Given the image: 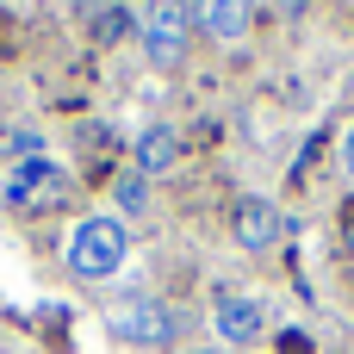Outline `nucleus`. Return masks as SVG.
<instances>
[{
	"label": "nucleus",
	"mask_w": 354,
	"mask_h": 354,
	"mask_svg": "<svg viewBox=\"0 0 354 354\" xmlns=\"http://www.w3.org/2000/svg\"><path fill=\"white\" fill-rule=\"evenodd\" d=\"M124 249H131V236L118 218H81L68 230V268L81 280H112L124 268Z\"/></svg>",
	"instance_id": "obj_1"
},
{
	"label": "nucleus",
	"mask_w": 354,
	"mask_h": 354,
	"mask_svg": "<svg viewBox=\"0 0 354 354\" xmlns=\"http://www.w3.org/2000/svg\"><path fill=\"white\" fill-rule=\"evenodd\" d=\"M137 25H143V50H149V62L156 68H174L180 56H187V25H199V6H149V12H137Z\"/></svg>",
	"instance_id": "obj_2"
},
{
	"label": "nucleus",
	"mask_w": 354,
	"mask_h": 354,
	"mask_svg": "<svg viewBox=\"0 0 354 354\" xmlns=\"http://www.w3.org/2000/svg\"><path fill=\"white\" fill-rule=\"evenodd\" d=\"M106 330L118 342H168L174 336V311L162 299H149V292H131V299L106 305Z\"/></svg>",
	"instance_id": "obj_3"
},
{
	"label": "nucleus",
	"mask_w": 354,
	"mask_h": 354,
	"mask_svg": "<svg viewBox=\"0 0 354 354\" xmlns=\"http://www.w3.org/2000/svg\"><path fill=\"white\" fill-rule=\"evenodd\" d=\"M56 180H62V174L50 168V156H31V162H19V168L0 180V199H6V205H44V199L62 193Z\"/></svg>",
	"instance_id": "obj_4"
},
{
	"label": "nucleus",
	"mask_w": 354,
	"mask_h": 354,
	"mask_svg": "<svg viewBox=\"0 0 354 354\" xmlns=\"http://www.w3.org/2000/svg\"><path fill=\"white\" fill-rule=\"evenodd\" d=\"M261 324H268V317H261V305H255V299H236V292H230V299H218V336H224L230 348L255 342V336H261Z\"/></svg>",
	"instance_id": "obj_5"
},
{
	"label": "nucleus",
	"mask_w": 354,
	"mask_h": 354,
	"mask_svg": "<svg viewBox=\"0 0 354 354\" xmlns=\"http://www.w3.org/2000/svg\"><path fill=\"white\" fill-rule=\"evenodd\" d=\"M280 236V212L268 205V199H243V212H236V243L243 249H268Z\"/></svg>",
	"instance_id": "obj_6"
},
{
	"label": "nucleus",
	"mask_w": 354,
	"mask_h": 354,
	"mask_svg": "<svg viewBox=\"0 0 354 354\" xmlns=\"http://www.w3.org/2000/svg\"><path fill=\"white\" fill-rule=\"evenodd\" d=\"M174 162H180L174 124H149V131L137 137V168H143V174H162V168H174Z\"/></svg>",
	"instance_id": "obj_7"
},
{
	"label": "nucleus",
	"mask_w": 354,
	"mask_h": 354,
	"mask_svg": "<svg viewBox=\"0 0 354 354\" xmlns=\"http://www.w3.org/2000/svg\"><path fill=\"white\" fill-rule=\"evenodd\" d=\"M199 25H205L212 37H243V31H249V6H236V0L199 6Z\"/></svg>",
	"instance_id": "obj_8"
},
{
	"label": "nucleus",
	"mask_w": 354,
	"mask_h": 354,
	"mask_svg": "<svg viewBox=\"0 0 354 354\" xmlns=\"http://www.w3.org/2000/svg\"><path fill=\"white\" fill-rule=\"evenodd\" d=\"M131 19H137L131 6H93V31H100V44H112V37H118Z\"/></svg>",
	"instance_id": "obj_9"
},
{
	"label": "nucleus",
	"mask_w": 354,
	"mask_h": 354,
	"mask_svg": "<svg viewBox=\"0 0 354 354\" xmlns=\"http://www.w3.org/2000/svg\"><path fill=\"white\" fill-rule=\"evenodd\" d=\"M118 205H124V212H143V205H149V193H143V180H137V174H124V180H118Z\"/></svg>",
	"instance_id": "obj_10"
},
{
	"label": "nucleus",
	"mask_w": 354,
	"mask_h": 354,
	"mask_svg": "<svg viewBox=\"0 0 354 354\" xmlns=\"http://www.w3.org/2000/svg\"><path fill=\"white\" fill-rule=\"evenodd\" d=\"M342 162H348V174H354V124H348V143H342Z\"/></svg>",
	"instance_id": "obj_11"
}]
</instances>
